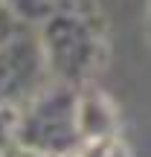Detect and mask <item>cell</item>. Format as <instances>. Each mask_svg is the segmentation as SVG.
<instances>
[{
  "instance_id": "6da1fadb",
  "label": "cell",
  "mask_w": 151,
  "mask_h": 157,
  "mask_svg": "<svg viewBox=\"0 0 151 157\" xmlns=\"http://www.w3.org/2000/svg\"><path fill=\"white\" fill-rule=\"evenodd\" d=\"M15 143L44 157H64L78 146L76 99L50 96L41 99L23 119H17Z\"/></svg>"
},
{
  "instance_id": "7a4b0ae2",
  "label": "cell",
  "mask_w": 151,
  "mask_h": 157,
  "mask_svg": "<svg viewBox=\"0 0 151 157\" xmlns=\"http://www.w3.org/2000/svg\"><path fill=\"white\" fill-rule=\"evenodd\" d=\"M148 38H151V9H148Z\"/></svg>"
}]
</instances>
